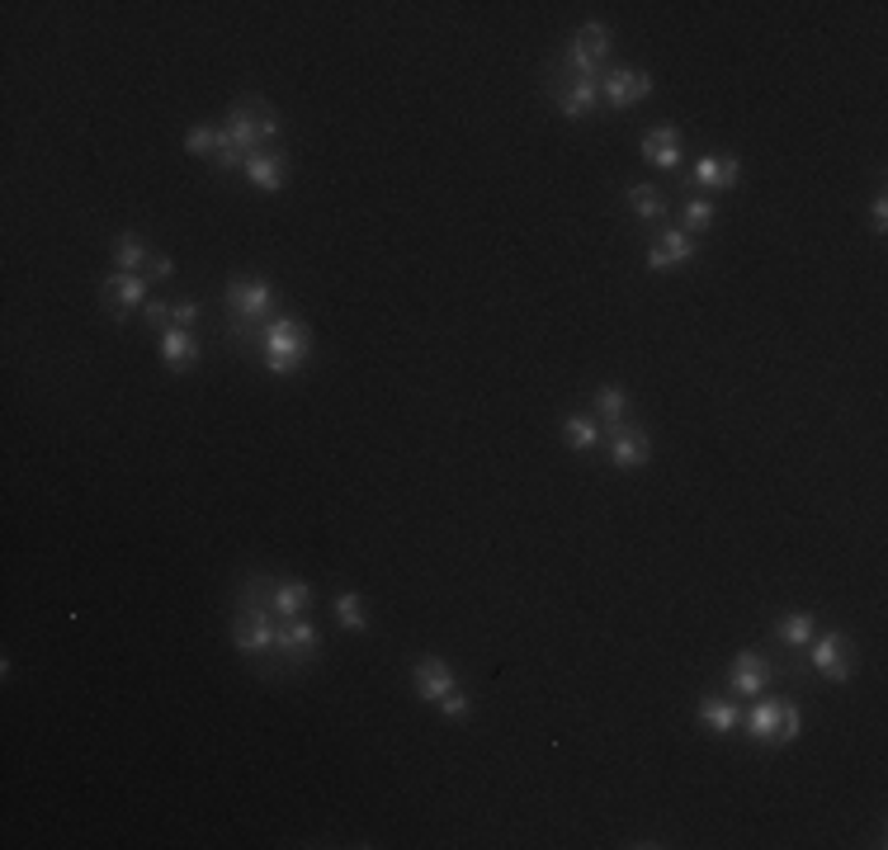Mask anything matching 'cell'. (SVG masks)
Masks as SVG:
<instances>
[{"label": "cell", "mask_w": 888, "mask_h": 850, "mask_svg": "<svg viewBox=\"0 0 888 850\" xmlns=\"http://www.w3.org/2000/svg\"><path fill=\"white\" fill-rule=\"evenodd\" d=\"M232 647L246 662L261 666V676H280L274 657V609H270V571H246L236 586V615H232Z\"/></svg>", "instance_id": "1"}, {"label": "cell", "mask_w": 888, "mask_h": 850, "mask_svg": "<svg viewBox=\"0 0 888 850\" xmlns=\"http://www.w3.org/2000/svg\"><path fill=\"white\" fill-rule=\"evenodd\" d=\"M312 360V331L299 317H270L265 335H261V364L280 379H293L303 373V364Z\"/></svg>", "instance_id": "2"}, {"label": "cell", "mask_w": 888, "mask_h": 850, "mask_svg": "<svg viewBox=\"0 0 888 850\" xmlns=\"http://www.w3.org/2000/svg\"><path fill=\"white\" fill-rule=\"evenodd\" d=\"M803 666H813L822 681L832 685H851L856 681V643L841 628H827V634H813L803 647Z\"/></svg>", "instance_id": "3"}, {"label": "cell", "mask_w": 888, "mask_h": 850, "mask_svg": "<svg viewBox=\"0 0 888 850\" xmlns=\"http://www.w3.org/2000/svg\"><path fill=\"white\" fill-rule=\"evenodd\" d=\"M223 307H227V322H236V326H265L274 317V307H280V299H274V284H265V280H232L223 293Z\"/></svg>", "instance_id": "4"}, {"label": "cell", "mask_w": 888, "mask_h": 850, "mask_svg": "<svg viewBox=\"0 0 888 850\" xmlns=\"http://www.w3.org/2000/svg\"><path fill=\"white\" fill-rule=\"evenodd\" d=\"M318 652H322V634H318V624H312L308 615L274 619V657H280L284 671L312 666V662H318Z\"/></svg>", "instance_id": "5"}, {"label": "cell", "mask_w": 888, "mask_h": 850, "mask_svg": "<svg viewBox=\"0 0 888 850\" xmlns=\"http://www.w3.org/2000/svg\"><path fill=\"white\" fill-rule=\"evenodd\" d=\"M548 100H554V109L563 114V118H586L591 109L601 105V81H591V76H572V71H563V67H554L548 71Z\"/></svg>", "instance_id": "6"}, {"label": "cell", "mask_w": 888, "mask_h": 850, "mask_svg": "<svg viewBox=\"0 0 888 850\" xmlns=\"http://www.w3.org/2000/svg\"><path fill=\"white\" fill-rule=\"evenodd\" d=\"M723 685L733 690L738 700H757V695H765V690L775 685V666H771V657H765L761 647H742L733 657V666H728Z\"/></svg>", "instance_id": "7"}, {"label": "cell", "mask_w": 888, "mask_h": 850, "mask_svg": "<svg viewBox=\"0 0 888 850\" xmlns=\"http://www.w3.org/2000/svg\"><path fill=\"white\" fill-rule=\"evenodd\" d=\"M100 303H105V312H114L118 322H124L128 312H143V307L152 303V293H147V274L109 270L105 280H100Z\"/></svg>", "instance_id": "8"}, {"label": "cell", "mask_w": 888, "mask_h": 850, "mask_svg": "<svg viewBox=\"0 0 888 850\" xmlns=\"http://www.w3.org/2000/svg\"><path fill=\"white\" fill-rule=\"evenodd\" d=\"M647 95H653V76L643 67H609L601 76V105H609V109H634Z\"/></svg>", "instance_id": "9"}, {"label": "cell", "mask_w": 888, "mask_h": 850, "mask_svg": "<svg viewBox=\"0 0 888 850\" xmlns=\"http://www.w3.org/2000/svg\"><path fill=\"white\" fill-rule=\"evenodd\" d=\"M605 440H609V463H615L619 472H638V468H647V459H653V440H647V430L634 426V421L605 430Z\"/></svg>", "instance_id": "10"}, {"label": "cell", "mask_w": 888, "mask_h": 850, "mask_svg": "<svg viewBox=\"0 0 888 850\" xmlns=\"http://www.w3.org/2000/svg\"><path fill=\"white\" fill-rule=\"evenodd\" d=\"M411 690H417L421 704H440L449 690H459V676H453V666L445 657H421L411 666Z\"/></svg>", "instance_id": "11"}, {"label": "cell", "mask_w": 888, "mask_h": 850, "mask_svg": "<svg viewBox=\"0 0 888 850\" xmlns=\"http://www.w3.org/2000/svg\"><path fill=\"white\" fill-rule=\"evenodd\" d=\"M638 152H643V162H647V166H657V170H676V166L685 162V137H681V128H676V124L647 128V133H643V143H638Z\"/></svg>", "instance_id": "12"}, {"label": "cell", "mask_w": 888, "mask_h": 850, "mask_svg": "<svg viewBox=\"0 0 888 850\" xmlns=\"http://www.w3.org/2000/svg\"><path fill=\"white\" fill-rule=\"evenodd\" d=\"M690 261H695V236H690L685 227H666V232H657L653 251H647V270H653V274H666V270L690 265Z\"/></svg>", "instance_id": "13"}, {"label": "cell", "mask_w": 888, "mask_h": 850, "mask_svg": "<svg viewBox=\"0 0 888 850\" xmlns=\"http://www.w3.org/2000/svg\"><path fill=\"white\" fill-rule=\"evenodd\" d=\"M242 175H246V180H251L255 189L280 194V189H284V180H289V156H284L280 147H261V152H251V156H246Z\"/></svg>", "instance_id": "14"}, {"label": "cell", "mask_w": 888, "mask_h": 850, "mask_svg": "<svg viewBox=\"0 0 888 850\" xmlns=\"http://www.w3.org/2000/svg\"><path fill=\"white\" fill-rule=\"evenodd\" d=\"M742 180V156L738 152H704L695 162V185L700 189H733Z\"/></svg>", "instance_id": "15"}, {"label": "cell", "mask_w": 888, "mask_h": 850, "mask_svg": "<svg viewBox=\"0 0 888 850\" xmlns=\"http://www.w3.org/2000/svg\"><path fill=\"white\" fill-rule=\"evenodd\" d=\"M199 360H204V345L194 341L189 326H166V331H162V364H166L170 373H189Z\"/></svg>", "instance_id": "16"}, {"label": "cell", "mask_w": 888, "mask_h": 850, "mask_svg": "<svg viewBox=\"0 0 888 850\" xmlns=\"http://www.w3.org/2000/svg\"><path fill=\"white\" fill-rule=\"evenodd\" d=\"M270 609L274 619H299L312 609V586L293 577H270Z\"/></svg>", "instance_id": "17"}, {"label": "cell", "mask_w": 888, "mask_h": 850, "mask_svg": "<svg viewBox=\"0 0 888 850\" xmlns=\"http://www.w3.org/2000/svg\"><path fill=\"white\" fill-rule=\"evenodd\" d=\"M780 714H784V700H765V695H757V704L742 714V733L752 737V742H761V746H775V733H780Z\"/></svg>", "instance_id": "18"}, {"label": "cell", "mask_w": 888, "mask_h": 850, "mask_svg": "<svg viewBox=\"0 0 888 850\" xmlns=\"http://www.w3.org/2000/svg\"><path fill=\"white\" fill-rule=\"evenodd\" d=\"M558 434H563V444H567L572 453H591V449L605 440V430H601V421L591 417V411H572V417H563V421H558Z\"/></svg>", "instance_id": "19"}, {"label": "cell", "mask_w": 888, "mask_h": 850, "mask_svg": "<svg viewBox=\"0 0 888 850\" xmlns=\"http://www.w3.org/2000/svg\"><path fill=\"white\" fill-rule=\"evenodd\" d=\"M695 719H700V727H709V733H714V737H728V733H738L742 709H738L733 700L704 695V700H700V709H695Z\"/></svg>", "instance_id": "20"}, {"label": "cell", "mask_w": 888, "mask_h": 850, "mask_svg": "<svg viewBox=\"0 0 888 850\" xmlns=\"http://www.w3.org/2000/svg\"><path fill=\"white\" fill-rule=\"evenodd\" d=\"M591 417L601 421V430H615L628 421V392L619 383H601L596 398H591Z\"/></svg>", "instance_id": "21"}, {"label": "cell", "mask_w": 888, "mask_h": 850, "mask_svg": "<svg viewBox=\"0 0 888 850\" xmlns=\"http://www.w3.org/2000/svg\"><path fill=\"white\" fill-rule=\"evenodd\" d=\"M813 634H818L813 609H789V615H780V619H775V643H784L789 652H803Z\"/></svg>", "instance_id": "22"}, {"label": "cell", "mask_w": 888, "mask_h": 850, "mask_svg": "<svg viewBox=\"0 0 888 850\" xmlns=\"http://www.w3.org/2000/svg\"><path fill=\"white\" fill-rule=\"evenodd\" d=\"M331 615H335V624L345 628V634H369V600L360 596V590H341V596L331 600Z\"/></svg>", "instance_id": "23"}, {"label": "cell", "mask_w": 888, "mask_h": 850, "mask_svg": "<svg viewBox=\"0 0 888 850\" xmlns=\"http://www.w3.org/2000/svg\"><path fill=\"white\" fill-rule=\"evenodd\" d=\"M624 204H628V213H634V217H643V223H662V217H666V194L657 189V185H628L624 189Z\"/></svg>", "instance_id": "24"}, {"label": "cell", "mask_w": 888, "mask_h": 850, "mask_svg": "<svg viewBox=\"0 0 888 850\" xmlns=\"http://www.w3.org/2000/svg\"><path fill=\"white\" fill-rule=\"evenodd\" d=\"M152 265V251H147V242L137 232H118V242H114V270H124V274H143Z\"/></svg>", "instance_id": "25"}, {"label": "cell", "mask_w": 888, "mask_h": 850, "mask_svg": "<svg viewBox=\"0 0 888 850\" xmlns=\"http://www.w3.org/2000/svg\"><path fill=\"white\" fill-rule=\"evenodd\" d=\"M609 43H615V38H609V29L605 25H582L577 33H572V52H582V57H591V62H601L605 67V57H609Z\"/></svg>", "instance_id": "26"}, {"label": "cell", "mask_w": 888, "mask_h": 850, "mask_svg": "<svg viewBox=\"0 0 888 850\" xmlns=\"http://www.w3.org/2000/svg\"><path fill=\"white\" fill-rule=\"evenodd\" d=\"M223 147H232V143H227V128H218V124H194L185 133V152L189 156H218Z\"/></svg>", "instance_id": "27"}, {"label": "cell", "mask_w": 888, "mask_h": 850, "mask_svg": "<svg viewBox=\"0 0 888 850\" xmlns=\"http://www.w3.org/2000/svg\"><path fill=\"white\" fill-rule=\"evenodd\" d=\"M681 217H685V232L695 236V232H709V227L719 223V208H714V199H685Z\"/></svg>", "instance_id": "28"}, {"label": "cell", "mask_w": 888, "mask_h": 850, "mask_svg": "<svg viewBox=\"0 0 888 850\" xmlns=\"http://www.w3.org/2000/svg\"><path fill=\"white\" fill-rule=\"evenodd\" d=\"M799 733H803V714H799V704H794V700H784V714H780V733H775V746H789V742H799Z\"/></svg>", "instance_id": "29"}, {"label": "cell", "mask_w": 888, "mask_h": 850, "mask_svg": "<svg viewBox=\"0 0 888 850\" xmlns=\"http://www.w3.org/2000/svg\"><path fill=\"white\" fill-rule=\"evenodd\" d=\"M436 709H440V714H445L449 723H468V714H472V700L463 695V690H449V695H445Z\"/></svg>", "instance_id": "30"}, {"label": "cell", "mask_w": 888, "mask_h": 850, "mask_svg": "<svg viewBox=\"0 0 888 850\" xmlns=\"http://www.w3.org/2000/svg\"><path fill=\"white\" fill-rule=\"evenodd\" d=\"M204 317V303L199 299H175L170 303V326H194Z\"/></svg>", "instance_id": "31"}, {"label": "cell", "mask_w": 888, "mask_h": 850, "mask_svg": "<svg viewBox=\"0 0 888 850\" xmlns=\"http://www.w3.org/2000/svg\"><path fill=\"white\" fill-rule=\"evenodd\" d=\"M143 326H170V303H162V299H152L147 307H143Z\"/></svg>", "instance_id": "32"}, {"label": "cell", "mask_w": 888, "mask_h": 850, "mask_svg": "<svg viewBox=\"0 0 888 850\" xmlns=\"http://www.w3.org/2000/svg\"><path fill=\"white\" fill-rule=\"evenodd\" d=\"M870 223H875V236L888 232V194H884V189L875 194V204H870Z\"/></svg>", "instance_id": "33"}, {"label": "cell", "mask_w": 888, "mask_h": 850, "mask_svg": "<svg viewBox=\"0 0 888 850\" xmlns=\"http://www.w3.org/2000/svg\"><path fill=\"white\" fill-rule=\"evenodd\" d=\"M170 274H175V261H170V255H152L147 280H170Z\"/></svg>", "instance_id": "34"}]
</instances>
